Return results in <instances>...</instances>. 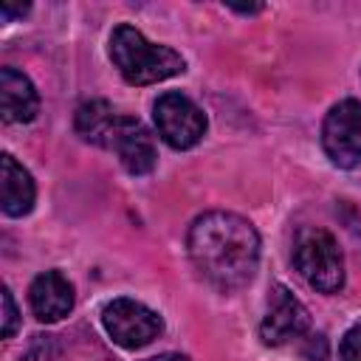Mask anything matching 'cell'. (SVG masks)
<instances>
[{
    "instance_id": "cell-7",
    "label": "cell",
    "mask_w": 361,
    "mask_h": 361,
    "mask_svg": "<svg viewBox=\"0 0 361 361\" xmlns=\"http://www.w3.org/2000/svg\"><path fill=\"white\" fill-rule=\"evenodd\" d=\"M307 327H310L307 307L285 285H274V290L268 296V313L259 324V338L268 347H279L293 338H302L307 333Z\"/></svg>"
},
{
    "instance_id": "cell-9",
    "label": "cell",
    "mask_w": 361,
    "mask_h": 361,
    "mask_svg": "<svg viewBox=\"0 0 361 361\" xmlns=\"http://www.w3.org/2000/svg\"><path fill=\"white\" fill-rule=\"evenodd\" d=\"M31 313L39 322H59L73 310V285L59 271L39 274L28 288Z\"/></svg>"
},
{
    "instance_id": "cell-3",
    "label": "cell",
    "mask_w": 361,
    "mask_h": 361,
    "mask_svg": "<svg viewBox=\"0 0 361 361\" xmlns=\"http://www.w3.org/2000/svg\"><path fill=\"white\" fill-rule=\"evenodd\" d=\"M293 265L299 276L319 293L344 288V257L336 237L319 226H305L293 237Z\"/></svg>"
},
{
    "instance_id": "cell-5",
    "label": "cell",
    "mask_w": 361,
    "mask_h": 361,
    "mask_svg": "<svg viewBox=\"0 0 361 361\" xmlns=\"http://www.w3.org/2000/svg\"><path fill=\"white\" fill-rule=\"evenodd\" d=\"M152 118L158 127V135L172 149H192L206 135V116L203 110L183 93H164L152 104Z\"/></svg>"
},
{
    "instance_id": "cell-17",
    "label": "cell",
    "mask_w": 361,
    "mask_h": 361,
    "mask_svg": "<svg viewBox=\"0 0 361 361\" xmlns=\"http://www.w3.org/2000/svg\"><path fill=\"white\" fill-rule=\"evenodd\" d=\"M147 361H189V358L180 355V353H161V355H152V358H147Z\"/></svg>"
},
{
    "instance_id": "cell-1",
    "label": "cell",
    "mask_w": 361,
    "mask_h": 361,
    "mask_svg": "<svg viewBox=\"0 0 361 361\" xmlns=\"http://www.w3.org/2000/svg\"><path fill=\"white\" fill-rule=\"evenodd\" d=\"M186 251L200 279L231 293L248 285L259 265V234L234 212H206L186 234Z\"/></svg>"
},
{
    "instance_id": "cell-4",
    "label": "cell",
    "mask_w": 361,
    "mask_h": 361,
    "mask_svg": "<svg viewBox=\"0 0 361 361\" xmlns=\"http://www.w3.org/2000/svg\"><path fill=\"white\" fill-rule=\"evenodd\" d=\"M102 324H104L107 336L124 350L147 347L164 333V319L155 310H149L147 305H141L135 299H127V296L113 299V302L104 305Z\"/></svg>"
},
{
    "instance_id": "cell-2",
    "label": "cell",
    "mask_w": 361,
    "mask_h": 361,
    "mask_svg": "<svg viewBox=\"0 0 361 361\" xmlns=\"http://www.w3.org/2000/svg\"><path fill=\"white\" fill-rule=\"evenodd\" d=\"M110 59L130 85H155L186 71V62L175 48L149 42L127 23L116 25L110 34Z\"/></svg>"
},
{
    "instance_id": "cell-12",
    "label": "cell",
    "mask_w": 361,
    "mask_h": 361,
    "mask_svg": "<svg viewBox=\"0 0 361 361\" xmlns=\"http://www.w3.org/2000/svg\"><path fill=\"white\" fill-rule=\"evenodd\" d=\"M121 116H124V113H118V110H116L110 102H104V99L85 102V104L76 110V133H79L85 141L110 149V141H113V135H116V127H118Z\"/></svg>"
},
{
    "instance_id": "cell-6",
    "label": "cell",
    "mask_w": 361,
    "mask_h": 361,
    "mask_svg": "<svg viewBox=\"0 0 361 361\" xmlns=\"http://www.w3.org/2000/svg\"><path fill=\"white\" fill-rule=\"evenodd\" d=\"M322 147L341 169L361 164V99H344L330 107L322 124Z\"/></svg>"
},
{
    "instance_id": "cell-8",
    "label": "cell",
    "mask_w": 361,
    "mask_h": 361,
    "mask_svg": "<svg viewBox=\"0 0 361 361\" xmlns=\"http://www.w3.org/2000/svg\"><path fill=\"white\" fill-rule=\"evenodd\" d=\"M110 149L118 155L121 166L130 175H147L158 164V149H155L152 135L133 116H121V121L116 127V135L110 141Z\"/></svg>"
},
{
    "instance_id": "cell-14",
    "label": "cell",
    "mask_w": 361,
    "mask_h": 361,
    "mask_svg": "<svg viewBox=\"0 0 361 361\" xmlns=\"http://www.w3.org/2000/svg\"><path fill=\"white\" fill-rule=\"evenodd\" d=\"M17 324H20V313H17L14 296H11L8 288H3V338H11Z\"/></svg>"
},
{
    "instance_id": "cell-15",
    "label": "cell",
    "mask_w": 361,
    "mask_h": 361,
    "mask_svg": "<svg viewBox=\"0 0 361 361\" xmlns=\"http://www.w3.org/2000/svg\"><path fill=\"white\" fill-rule=\"evenodd\" d=\"M20 361H56V350H54V344H51V341L37 338V341L23 353V358H20Z\"/></svg>"
},
{
    "instance_id": "cell-13",
    "label": "cell",
    "mask_w": 361,
    "mask_h": 361,
    "mask_svg": "<svg viewBox=\"0 0 361 361\" xmlns=\"http://www.w3.org/2000/svg\"><path fill=\"white\" fill-rule=\"evenodd\" d=\"M338 355H341V361H361V322H355L344 333L341 347H338Z\"/></svg>"
},
{
    "instance_id": "cell-16",
    "label": "cell",
    "mask_w": 361,
    "mask_h": 361,
    "mask_svg": "<svg viewBox=\"0 0 361 361\" xmlns=\"http://www.w3.org/2000/svg\"><path fill=\"white\" fill-rule=\"evenodd\" d=\"M28 11V6H11V3H0V14L3 20H14V17H23Z\"/></svg>"
},
{
    "instance_id": "cell-11",
    "label": "cell",
    "mask_w": 361,
    "mask_h": 361,
    "mask_svg": "<svg viewBox=\"0 0 361 361\" xmlns=\"http://www.w3.org/2000/svg\"><path fill=\"white\" fill-rule=\"evenodd\" d=\"M34 197H37V186L28 175L25 166H20L14 161V155H3L0 161V206L3 214L8 217H23L34 209Z\"/></svg>"
},
{
    "instance_id": "cell-10",
    "label": "cell",
    "mask_w": 361,
    "mask_h": 361,
    "mask_svg": "<svg viewBox=\"0 0 361 361\" xmlns=\"http://www.w3.org/2000/svg\"><path fill=\"white\" fill-rule=\"evenodd\" d=\"M39 110V96L37 87L25 73L17 68H3L0 71V113L6 124H25L37 116Z\"/></svg>"
}]
</instances>
